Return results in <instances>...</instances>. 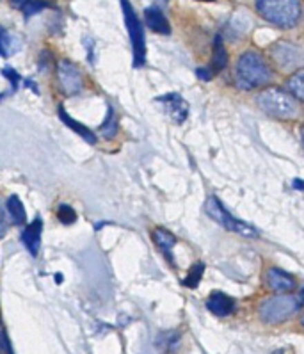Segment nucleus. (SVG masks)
<instances>
[{
	"instance_id": "17",
	"label": "nucleus",
	"mask_w": 304,
	"mask_h": 354,
	"mask_svg": "<svg viewBox=\"0 0 304 354\" xmlns=\"http://www.w3.org/2000/svg\"><path fill=\"white\" fill-rule=\"evenodd\" d=\"M228 64V52H226L225 45H222L221 36H217L213 41V59H212V71L225 70Z\"/></svg>"
},
{
	"instance_id": "19",
	"label": "nucleus",
	"mask_w": 304,
	"mask_h": 354,
	"mask_svg": "<svg viewBox=\"0 0 304 354\" xmlns=\"http://www.w3.org/2000/svg\"><path fill=\"white\" fill-rule=\"evenodd\" d=\"M287 89L292 93V95L299 98V100H304V68L294 71L287 80Z\"/></svg>"
},
{
	"instance_id": "11",
	"label": "nucleus",
	"mask_w": 304,
	"mask_h": 354,
	"mask_svg": "<svg viewBox=\"0 0 304 354\" xmlns=\"http://www.w3.org/2000/svg\"><path fill=\"white\" fill-rule=\"evenodd\" d=\"M41 232H43V221L39 217H36L26 230H23V234H21V242H23V246L27 248L30 254H32L34 259L39 254V248H41Z\"/></svg>"
},
{
	"instance_id": "1",
	"label": "nucleus",
	"mask_w": 304,
	"mask_h": 354,
	"mask_svg": "<svg viewBox=\"0 0 304 354\" xmlns=\"http://www.w3.org/2000/svg\"><path fill=\"white\" fill-rule=\"evenodd\" d=\"M272 80L271 64L258 52L242 54L235 66V82L240 89H256Z\"/></svg>"
},
{
	"instance_id": "6",
	"label": "nucleus",
	"mask_w": 304,
	"mask_h": 354,
	"mask_svg": "<svg viewBox=\"0 0 304 354\" xmlns=\"http://www.w3.org/2000/svg\"><path fill=\"white\" fill-rule=\"evenodd\" d=\"M121 9H123V17H125V26L129 30L130 41H132L133 50V66L141 68L146 64V38L144 29L139 20V17L133 11L132 4L129 0H121Z\"/></svg>"
},
{
	"instance_id": "7",
	"label": "nucleus",
	"mask_w": 304,
	"mask_h": 354,
	"mask_svg": "<svg viewBox=\"0 0 304 354\" xmlns=\"http://www.w3.org/2000/svg\"><path fill=\"white\" fill-rule=\"evenodd\" d=\"M271 57L281 71H297L304 66V50L292 41H278L272 45Z\"/></svg>"
},
{
	"instance_id": "5",
	"label": "nucleus",
	"mask_w": 304,
	"mask_h": 354,
	"mask_svg": "<svg viewBox=\"0 0 304 354\" xmlns=\"http://www.w3.org/2000/svg\"><path fill=\"white\" fill-rule=\"evenodd\" d=\"M205 210H207V214L212 217L213 221H217L222 228L229 230V232H234V234H238L242 235V237H247V239H256L260 235L253 226L231 216V214L225 209V205L219 201V198L217 196H210L209 200H207V203H205Z\"/></svg>"
},
{
	"instance_id": "16",
	"label": "nucleus",
	"mask_w": 304,
	"mask_h": 354,
	"mask_svg": "<svg viewBox=\"0 0 304 354\" xmlns=\"http://www.w3.org/2000/svg\"><path fill=\"white\" fill-rule=\"evenodd\" d=\"M6 209H8V214L11 216V221L15 225H26L27 221V214L26 209H23V203L20 201L18 196H11L6 203Z\"/></svg>"
},
{
	"instance_id": "25",
	"label": "nucleus",
	"mask_w": 304,
	"mask_h": 354,
	"mask_svg": "<svg viewBox=\"0 0 304 354\" xmlns=\"http://www.w3.org/2000/svg\"><path fill=\"white\" fill-rule=\"evenodd\" d=\"M212 73H213V71L207 70V68H198V71H196V75L200 77L201 80H210V79H212Z\"/></svg>"
},
{
	"instance_id": "10",
	"label": "nucleus",
	"mask_w": 304,
	"mask_h": 354,
	"mask_svg": "<svg viewBox=\"0 0 304 354\" xmlns=\"http://www.w3.org/2000/svg\"><path fill=\"white\" fill-rule=\"evenodd\" d=\"M265 283H267V287L271 288V290L283 292V294L294 290L297 285L294 276H290L288 272H285V271H279V269H276V267H272V269H269V271H267Z\"/></svg>"
},
{
	"instance_id": "13",
	"label": "nucleus",
	"mask_w": 304,
	"mask_h": 354,
	"mask_svg": "<svg viewBox=\"0 0 304 354\" xmlns=\"http://www.w3.org/2000/svg\"><path fill=\"white\" fill-rule=\"evenodd\" d=\"M144 20H146V26L150 27L151 30H155V32H159V34H169V32H171L169 21H167L166 15H164L159 8H148V9H146Z\"/></svg>"
},
{
	"instance_id": "4",
	"label": "nucleus",
	"mask_w": 304,
	"mask_h": 354,
	"mask_svg": "<svg viewBox=\"0 0 304 354\" xmlns=\"http://www.w3.org/2000/svg\"><path fill=\"white\" fill-rule=\"evenodd\" d=\"M303 297L299 296H276L269 297L260 304V319L265 324H279V322L288 321L290 317L296 315L303 306Z\"/></svg>"
},
{
	"instance_id": "29",
	"label": "nucleus",
	"mask_w": 304,
	"mask_h": 354,
	"mask_svg": "<svg viewBox=\"0 0 304 354\" xmlns=\"http://www.w3.org/2000/svg\"><path fill=\"white\" fill-rule=\"evenodd\" d=\"M301 136H303V141H304V127H303V132H301Z\"/></svg>"
},
{
	"instance_id": "8",
	"label": "nucleus",
	"mask_w": 304,
	"mask_h": 354,
	"mask_svg": "<svg viewBox=\"0 0 304 354\" xmlns=\"http://www.w3.org/2000/svg\"><path fill=\"white\" fill-rule=\"evenodd\" d=\"M57 77L59 84L66 95H77L82 91L84 88V79L79 68L71 61H61L57 66Z\"/></svg>"
},
{
	"instance_id": "23",
	"label": "nucleus",
	"mask_w": 304,
	"mask_h": 354,
	"mask_svg": "<svg viewBox=\"0 0 304 354\" xmlns=\"http://www.w3.org/2000/svg\"><path fill=\"white\" fill-rule=\"evenodd\" d=\"M46 2H43V0H27L26 6H23V11H26V17H32V15L39 13V11H43V9L46 8Z\"/></svg>"
},
{
	"instance_id": "3",
	"label": "nucleus",
	"mask_w": 304,
	"mask_h": 354,
	"mask_svg": "<svg viewBox=\"0 0 304 354\" xmlns=\"http://www.w3.org/2000/svg\"><path fill=\"white\" fill-rule=\"evenodd\" d=\"M256 104L263 113L279 120H294L299 113L296 96L279 88H267L256 95Z\"/></svg>"
},
{
	"instance_id": "18",
	"label": "nucleus",
	"mask_w": 304,
	"mask_h": 354,
	"mask_svg": "<svg viewBox=\"0 0 304 354\" xmlns=\"http://www.w3.org/2000/svg\"><path fill=\"white\" fill-rule=\"evenodd\" d=\"M21 43L18 41L17 36L9 34L8 29H2V39H0V50H2V55L4 57H11L13 54L20 52Z\"/></svg>"
},
{
	"instance_id": "15",
	"label": "nucleus",
	"mask_w": 304,
	"mask_h": 354,
	"mask_svg": "<svg viewBox=\"0 0 304 354\" xmlns=\"http://www.w3.org/2000/svg\"><path fill=\"white\" fill-rule=\"evenodd\" d=\"M153 241L155 244L160 248V250L164 251V254H166L167 259L171 260L173 262V248H175L176 244V237L173 234H169L167 230L164 228H157L153 230Z\"/></svg>"
},
{
	"instance_id": "26",
	"label": "nucleus",
	"mask_w": 304,
	"mask_h": 354,
	"mask_svg": "<svg viewBox=\"0 0 304 354\" xmlns=\"http://www.w3.org/2000/svg\"><path fill=\"white\" fill-rule=\"evenodd\" d=\"M4 347L8 353H13V351H11V347H9V338H8V331H6V329H4Z\"/></svg>"
},
{
	"instance_id": "22",
	"label": "nucleus",
	"mask_w": 304,
	"mask_h": 354,
	"mask_svg": "<svg viewBox=\"0 0 304 354\" xmlns=\"http://www.w3.org/2000/svg\"><path fill=\"white\" fill-rule=\"evenodd\" d=\"M57 219L63 223V225H71V223L77 221V214L75 210L71 209L70 205H61L57 210Z\"/></svg>"
},
{
	"instance_id": "31",
	"label": "nucleus",
	"mask_w": 304,
	"mask_h": 354,
	"mask_svg": "<svg viewBox=\"0 0 304 354\" xmlns=\"http://www.w3.org/2000/svg\"><path fill=\"white\" fill-rule=\"evenodd\" d=\"M301 322H303V326H304V315H303V319H301Z\"/></svg>"
},
{
	"instance_id": "2",
	"label": "nucleus",
	"mask_w": 304,
	"mask_h": 354,
	"mask_svg": "<svg viewBox=\"0 0 304 354\" xmlns=\"http://www.w3.org/2000/svg\"><path fill=\"white\" fill-rule=\"evenodd\" d=\"M256 11L263 20L283 29H290L299 21V0H254Z\"/></svg>"
},
{
	"instance_id": "28",
	"label": "nucleus",
	"mask_w": 304,
	"mask_h": 354,
	"mask_svg": "<svg viewBox=\"0 0 304 354\" xmlns=\"http://www.w3.org/2000/svg\"><path fill=\"white\" fill-rule=\"evenodd\" d=\"M11 2H13V6H17V8H23L27 0H11Z\"/></svg>"
},
{
	"instance_id": "30",
	"label": "nucleus",
	"mask_w": 304,
	"mask_h": 354,
	"mask_svg": "<svg viewBox=\"0 0 304 354\" xmlns=\"http://www.w3.org/2000/svg\"><path fill=\"white\" fill-rule=\"evenodd\" d=\"M301 297H303V299H304V288H303V292H301Z\"/></svg>"
},
{
	"instance_id": "14",
	"label": "nucleus",
	"mask_w": 304,
	"mask_h": 354,
	"mask_svg": "<svg viewBox=\"0 0 304 354\" xmlns=\"http://www.w3.org/2000/svg\"><path fill=\"white\" fill-rule=\"evenodd\" d=\"M59 116H61V120H63V123L68 127V129H71V130H73V132L79 133L80 138L86 139V141H88L89 145H95V142H96V136H95V133H93L91 130L88 129V127H84L82 123H79V121H77V120H73V118H71L70 114H68L63 107L59 109Z\"/></svg>"
},
{
	"instance_id": "12",
	"label": "nucleus",
	"mask_w": 304,
	"mask_h": 354,
	"mask_svg": "<svg viewBox=\"0 0 304 354\" xmlns=\"http://www.w3.org/2000/svg\"><path fill=\"white\" fill-rule=\"evenodd\" d=\"M207 308L217 317H226L229 313H234L235 310V301L234 297L226 296L222 292H213L212 296L207 301Z\"/></svg>"
},
{
	"instance_id": "20",
	"label": "nucleus",
	"mask_w": 304,
	"mask_h": 354,
	"mask_svg": "<svg viewBox=\"0 0 304 354\" xmlns=\"http://www.w3.org/2000/svg\"><path fill=\"white\" fill-rule=\"evenodd\" d=\"M100 130H102V133H104V136L107 139H111V138H114V136H116V132H117V120H116V111H114L113 107H108L107 118H105V121H104V123H102Z\"/></svg>"
},
{
	"instance_id": "9",
	"label": "nucleus",
	"mask_w": 304,
	"mask_h": 354,
	"mask_svg": "<svg viewBox=\"0 0 304 354\" xmlns=\"http://www.w3.org/2000/svg\"><path fill=\"white\" fill-rule=\"evenodd\" d=\"M160 105L166 109V113L169 114V118L176 121V123H184L189 116V105L187 102L178 95V93H171V95H164L157 98Z\"/></svg>"
},
{
	"instance_id": "27",
	"label": "nucleus",
	"mask_w": 304,
	"mask_h": 354,
	"mask_svg": "<svg viewBox=\"0 0 304 354\" xmlns=\"http://www.w3.org/2000/svg\"><path fill=\"white\" fill-rule=\"evenodd\" d=\"M294 189H304V180H294Z\"/></svg>"
},
{
	"instance_id": "21",
	"label": "nucleus",
	"mask_w": 304,
	"mask_h": 354,
	"mask_svg": "<svg viewBox=\"0 0 304 354\" xmlns=\"http://www.w3.org/2000/svg\"><path fill=\"white\" fill-rule=\"evenodd\" d=\"M203 272H205V263H194V266L191 267L189 274L185 276V279H184L185 287L196 288L198 283L201 281V278H203Z\"/></svg>"
},
{
	"instance_id": "24",
	"label": "nucleus",
	"mask_w": 304,
	"mask_h": 354,
	"mask_svg": "<svg viewBox=\"0 0 304 354\" xmlns=\"http://www.w3.org/2000/svg\"><path fill=\"white\" fill-rule=\"evenodd\" d=\"M2 73H4V77H8V79L11 80V84H13V89H17L18 88V82H20V75H18L17 71H15L13 68L6 66Z\"/></svg>"
}]
</instances>
